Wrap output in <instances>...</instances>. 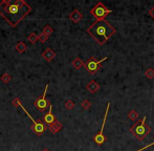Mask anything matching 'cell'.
<instances>
[{
	"mask_svg": "<svg viewBox=\"0 0 154 151\" xmlns=\"http://www.w3.org/2000/svg\"><path fill=\"white\" fill-rule=\"evenodd\" d=\"M30 12L32 8L24 0H3L0 2V15L13 28H16Z\"/></svg>",
	"mask_w": 154,
	"mask_h": 151,
	"instance_id": "6da1fadb",
	"label": "cell"
},
{
	"mask_svg": "<svg viewBox=\"0 0 154 151\" xmlns=\"http://www.w3.org/2000/svg\"><path fill=\"white\" fill-rule=\"evenodd\" d=\"M87 34L91 38H94L98 44L103 45L116 34V28L106 20L96 21L87 28Z\"/></svg>",
	"mask_w": 154,
	"mask_h": 151,
	"instance_id": "7a4b0ae2",
	"label": "cell"
},
{
	"mask_svg": "<svg viewBox=\"0 0 154 151\" xmlns=\"http://www.w3.org/2000/svg\"><path fill=\"white\" fill-rule=\"evenodd\" d=\"M146 121H147V118L146 117H144L140 121H136V123L130 128V132H131L132 134L134 135L138 141L144 140V139L150 133V131H151L150 127L146 124Z\"/></svg>",
	"mask_w": 154,
	"mask_h": 151,
	"instance_id": "3957f363",
	"label": "cell"
},
{
	"mask_svg": "<svg viewBox=\"0 0 154 151\" xmlns=\"http://www.w3.org/2000/svg\"><path fill=\"white\" fill-rule=\"evenodd\" d=\"M13 104L15 105V106H18V107H20L21 108L23 111L25 112V114L28 115V118L33 121V123H34V126H33V131L36 133L38 137H40V135L43 133L45 130H46V126H45V124L43 123V122L41 121V120H39V121H36V120H34V118L32 117V115L30 114V113L28 112V110L25 109L23 106H22V104L20 103V100L19 99H15L14 101H13Z\"/></svg>",
	"mask_w": 154,
	"mask_h": 151,
	"instance_id": "277c9868",
	"label": "cell"
},
{
	"mask_svg": "<svg viewBox=\"0 0 154 151\" xmlns=\"http://www.w3.org/2000/svg\"><path fill=\"white\" fill-rule=\"evenodd\" d=\"M112 11L107 8L102 2H98L94 8L90 10V14L96 19V21H103L109 14H111Z\"/></svg>",
	"mask_w": 154,
	"mask_h": 151,
	"instance_id": "5b68a950",
	"label": "cell"
},
{
	"mask_svg": "<svg viewBox=\"0 0 154 151\" xmlns=\"http://www.w3.org/2000/svg\"><path fill=\"white\" fill-rule=\"evenodd\" d=\"M107 59H108V57H105V58H103V59H101V60H96L94 57H91L86 63H84V68H85L88 72H90L91 74H94L96 72H99V69L101 68V64H102L103 62H105Z\"/></svg>",
	"mask_w": 154,
	"mask_h": 151,
	"instance_id": "8992f818",
	"label": "cell"
},
{
	"mask_svg": "<svg viewBox=\"0 0 154 151\" xmlns=\"http://www.w3.org/2000/svg\"><path fill=\"white\" fill-rule=\"evenodd\" d=\"M109 107H110V103L107 104V107H106V110H105V114L104 118H103V124L102 127H101V130H100L98 133L94 137V141L96 145H103V144L107 141V137L104 135V128H105V124H106V120H107V115H108V111H109Z\"/></svg>",
	"mask_w": 154,
	"mask_h": 151,
	"instance_id": "52a82bcc",
	"label": "cell"
},
{
	"mask_svg": "<svg viewBox=\"0 0 154 151\" xmlns=\"http://www.w3.org/2000/svg\"><path fill=\"white\" fill-rule=\"evenodd\" d=\"M47 88H48V84H46L45 88H44V91H43V94H42L40 98L36 100V101L34 102V105L38 108L40 111H45L47 107H50V102L46 99V94H47Z\"/></svg>",
	"mask_w": 154,
	"mask_h": 151,
	"instance_id": "ba28073f",
	"label": "cell"
},
{
	"mask_svg": "<svg viewBox=\"0 0 154 151\" xmlns=\"http://www.w3.org/2000/svg\"><path fill=\"white\" fill-rule=\"evenodd\" d=\"M50 110H48V112L45 113L43 117V121L45 124H47V125H52L54 122L56 121V118L55 115H54V113H52V105L50 104Z\"/></svg>",
	"mask_w": 154,
	"mask_h": 151,
	"instance_id": "9c48e42d",
	"label": "cell"
},
{
	"mask_svg": "<svg viewBox=\"0 0 154 151\" xmlns=\"http://www.w3.org/2000/svg\"><path fill=\"white\" fill-rule=\"evenodd\" d=\"M41 56H42V58H43L45 61H47V62H50V61H52L56 58V52H54V50H52L50 47H47L46 50L42 52Z\"/></svg>",
	"mask_w": 154,
	"mask_h": 151,
	"instance_id": "30bf717a",
	"label": "cell"
},
{
	"mask_svg": "<svg viewBox=\"0 0 154 151\" xmlns=\"http://www.w3.org/2000/svg\"><path fill=\"white\" fill-rule=\"evenodd\" d=\"M83 18V15L81 14L80 11H78V10H74L72 12V14L69 15V19L72 20L74 23H78V22H80Z\"/></svg>",
	"mask_w": 154,
	"mask_h": 151,
	"instance_id": "8fae6325",
	"label": "cell"
},
{
	"mask_svg": "<svg viewBox=\"0 0 154 151\" xmlns=\"http://www.w3.org/2000/svg\"><path fill=\"white\" fill-rule=\"evenodd\" d=\"M62 127H63V125H62V123H60L59 121H57L56 120L54 123L52 124V125H50L48 126V129H50V131L52 132V133H57V132H59V130L62 129Z\"/></svg>",
	"mask_w": 154,
	"mask_h": 151,
	"instance_id": "7c38bea8",
	"label": "cell"
},
{
	"mask_svg": "<svg viewBox=\"0 0 154 151\" xmlns=\"http://www.w3.org/2000/svg\"><path fill=\"white\" fill-rule=\"evenodd\" d=\"M86 88H87L88 91H90L91 94H94V92H96V91L100 90V84H98V83L96 82V81H90V82L88 83L87 86H86Z\"/></svg>",
	"mask_w": 154,
	"mask_h": 151,
	"instance_id": "4fadbf2b",
	"label": "cell"
},
{
	"mask_svg": "<svg viewBox=\"0 0 154 151\" xmlns=\"http://www.w3.org/2000/svg\"><path fill=\"white\" fill-rule=\"evenodd\" d=\"M72 66H74V68L76 69H80L82 66H84V62L82 61V59L81 58H76L74 61L72 62Z\"/></svg>",
	"mask_w": 154,
	"mask_h": 151,
	"instance_id": "5bb4252c",
	"label": "cell"
},
{
	"mask_svg": "<svg viewBox=\"0 0 154 151\" xmlns=\"http://www.w3.org/2000/svg\"><path fill=\"white\" fill-rule=\"evenodd\" d=\"M26 48H28V46L25 45L24 42H22V41L18 42V44L16 45V50L18 52H24L25 50H26Z\"/></svg>",
	"mask_w": 154,
	"mask_h": 151,
	"instance_id": "9a60e30c",
	"label": "cell"
},
{
	"mask_svg": "<svg viewBox=\"0 0 154 151\" xmlns=\"http://www.w3.org/2000/svg\"><path fill=\"white\" fill-rule=\"evenodd\" d=\"M128 118H129L131 121H138V113L136 112V110L132 109V110H130L129 112H128Z\"/></svg>",
	"mask_w": 154,
	"mask_h": 151,
	"instance_id": "2e32d148",
	"label": "cell"
},
{
	"mask_svg": "<svg viewBox=\"0 0 154 151\" xmlns=\"http://www.w3.org/2000/svg\"><path fill=\"white\" fill-rule=\"evenodd\" d=\"M28 40L30 42V43L34 44V43H36V42L39 40V36L35 33H30V35L28 36Z\"/></svg>",
	"mask_w": 154,
	"mask_h": 151,
	"instance_id": "e0dca14e",
	"label": "cell"
},
{
	"mask_svg": "<svg viewBox=\"0 0 154 151\" xmlns=\"http://www.w3.org/2000/svg\"><path fill=\"white\" fill-rule=\"evenodd\" d=\"M0 79H1V81H2L4 84H8V83L12 80V76L10 74H8V72H4V74L1 76Z\"/></svg>",
	"mask_w": 154,
	"mask_h": 151,
	"instance_id": "ac0fdd59",
	"label": "cell"
},
{
	"mask_svg": "<svg viewBox=\"0 0 154 151\" xmlns=\"http://www.w3.org/2000/svg\"><path fill=\"white\" fill-rule=\"evenodd\" d=\"M42 33H43L44 35H46L47 37H50V35L54 33V28H52V26H50V25H46V26L43 28V32H42Z\"/></svg>",
	"mask_w": 154,
	"mask_h": 151,
	"instance_id": "d6986e66",
	"label": "cell"
},
{
	"mask_svg": "<svg viewBox=\"0 0 154 151\" xmlns=\"http://www.w3.org/2000/svg\"><path fill=\"white\" fill-rule=\"evenodd\" d=\"M145 74H146L149 79L153 80L154 79V69L151 68V67H149V68H147L146 72H145Z\"/></svg>",
	"mask_w": 154,
	"mask_h": 151,
	"instance_id": "ffe728a7",
	"label": "cell"
},
{
	"mask_svg": "<svg viewBox=\"0 0 154 151\" xmlns=\"http://www.w3.org/2000/svg\"><path fill=\"white\" fill-rule=\"evenodd\" d=\"M81 106L83 107V109H89L91 107V103L89 100H84V101L81 103Z\"/></svg>",
	"mask_w": 154,
	"mask_h": 151,
	"instance_id": "44dd1931",
	"label": "cell"
},
{
	"mask_svg": "<svg viewBox=\"0 0 154 151\" xmlns=\"http://www.w3.org/2000/svg\"><path fill=\"white\" fill-rule=\"evenodd\" d=\"M65 107L69 110H72L74 108V103L72 101V100H68V101L65 102Z\"/></svg>",
	"mask_w": 154,
	"mask_h": 151,
	"instance_id": "7402d4cb",
	"label": "cell"
},
{
	"mask_svg": "<svg viewBox=\"0 0 154 151\" xmlns=\"http://www.w3.org/2000/svg\"><path fill=\"white\" fill-rule=\"evenodd\" d=\"M47 39H48V37H47L46 35H44L43 33H42L41 35L39 36V40H40V41H41L42 43H44V42H46V41H47Z\"/></svg>",
	"mask_w": 154,
	"mask_h": 151,
	"instance_id": "603a6c76",
	"label": "cell"
},
{
	"mask_svg": "<svg viewBox=\"0 0 154 151\" xmlns=\"http://www.w3.org/2000/svg\"><path fill=\"white\" fill-rule=\"evenodd\" d=\"M153 145H154V142H153V143H150L149 145L145 146V147H143V148L138 149V150H136V151H144V150H146L147 148H149V147H151V146H153Z\"/></svg>",
	"mask_w": 154,
	"mask_h": 151,
	"instance_id": "cb8c5ba5",
	"label": "cell"
},
{
	"mask_svg": "<svg viewBox=\"0 0 154 151\" xmlns=\"http://www.w3.org/2000/svg\"><path fill=\"white\" fill-rule=\"evenodd\" d=\"M149 15L151 17L152 19H154V6H152L150 10H149Z\"/></svg>",
	"mask_w": 154,
	"mask_h": 151,
	"instance_id": "d4e9b609",
	"label": "cell"
},
{
	"mask_svg": "<svg viewBox=\"0 0 154 151\" xmlns=\"http://www.w3.org/2000/svg\"><path fill=\"white\" fill-rule=\"evenodd\" d=\"M42 151H50V149H47V148H44V149H42Z\"/></svg>",
	"mask_w": 154,
	"mask_h": 151,
	"instance_id": "484cf974",
	"label": "cell"
}]
</instances>
